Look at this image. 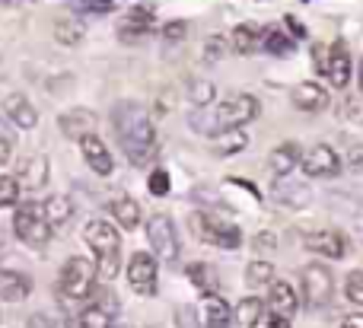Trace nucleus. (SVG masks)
I'll use <instances>...</instances> for the list:
<instances>
[{"label": "nucleus", "mask_w": 363, "mask_h": 328, "mask_svg": "<svg viewBox=\"0 0 363 328\" xmlns=\"http://www.w3.org/2000/svg\"><path fill=\"white\" fill-rule=\"evenodd\" d=\"M262 312H264V303L258 297H245L242 303L236 306V319H239V325H242V328L255 325V319L262 316Z\"/></svg>", "instance_id": "obj_32"}, {"label": "nucleus", "mask_w": 363, "mask_h": 328, "mask_svg": "<svg viewBox=\"0 0 363 328\" xmlns=\"http://www.w3.org/2000/svg\"><path fill=\"white\" fill-rule=\"evenodd\" d=\"M13 230H16L19 242L29 249H45L51 242V223L48 217H45V204H23V208H16V214H13Z\"/></svg>", "instance_id": "obj_3"}, {"label": "nucleus", "mask_w": 363, "mask_h": 328, "mask_svg": "<svg viewBox=\"0 0 363 328\" xmlns=\"http://www.w3.org/2000/svg\"><path fill=\"white\" fill-rule=\"evenodd\" d=\"M341 328H363V312H354V316H347Z\"/></svg>", "instance_id": "obj_50"}, {"label": "nucleus", "mask_w": 363, "mask_h": 328, "mask_svg": "<svg viewBox=\"0 0 363 328\" xmlns=\"http://www.w3.org/2000/svg\"><path fill=\"white\" fill-rule=\"evenodd\" d=\"M274 201L284 204V208H306L309 201H313V188H309L306 182H294V179H281V182L274 185Z\"/></svg>", "instance_id": "obj_19"}, {"label": "nucleus", "mask_w": 363, "mask_h": 328, "mask_svg": "<svg viewBox=\"0 0 363 328\" xmlns=\"http://www.w3.org/2000/svg\"><path fill=\"white\" fill-rule=\"evenodd\" d=\"M172 319H176V328H201V316H198V310H194V306H188V303L176 306Z\"/></svg>", "instance_id": "obj_37"}, {"label": "nucleus", "mask_w": 363, "mask_h": 328, "mask_svg": "<svg viewBox=\"0 0 363 328\" xmlns=\"http://www.w3.org/2000/svg\"><path fill=\"white\" fill-rule=\"evenodd\" d=\"M233 325V310L223 297H204V328H230Z\"/></svg>", "instance_id": "obj_25"}, {"label": "nucleus", "mask_w": 363, "mask_h": 328, "mask_svg": "<svg viewBox=\"0 0 363 328\" xmlns=\"http://www.w3.org/2000/svg\"><path fill=\"white\" fill-rule=\"evenodd\" d=\"M83 239H86V246L93 249V255H96V271H99V278L112 281L115 274L121 271V239H118V230H115L108 220L96 217V220L86 223Z\"/></svg>", "instance_id": "obj_2"}, {"label": "nucleus", "mask_w": 363, "mask_h": 328, "mask_svg": "<svg viewBox=\"0 0 363 328\" xmlns=\"http://www.w3.org/2000/svg\"><path fill=\"white\" fill-rule=\"evenodd\" d=\"M57 125H61V131L67 134L70 140H83L86 134H93L96 128V115L89 112V108H70V112H64L61 118H57Z\"/></svg>", "instance_id": "obj_21"}, {"label": "nucleus", "mask_w": 363, "mask_h": 328, "mask_svg": "<svg viewBox=\"0 0 363 328\" xmlns=\"http://www.w3.org/2000/svg\"><path fill=\"white\" fill-rule=\"evenodd\" d=\"M313 64H315V70H319V74H325V70H328V48H325V45H315V48H313Z\"/></svg>", "instance_id": "obj_43"}, {"label": "nucleus", "mask_w": 363, "mask_h": 328, "mask_svg": "<svg viewBox=\"0 0 363 328\" xmlns=\"http://www.w3.org/2000/svg\"><path fill=\"white\" fill-rule=\"evenodd\" d=\"M153 23H157L153 6H131V10L125 13V19L118 23V38L121 42H138V38L150 35Z\"/></svg>", "instance_id": "obj_12"}, {"label": "nucleus", "mask_w": 363, "mask_h": 328, "mask_svg": "<svg viewBox=\"0 0 363 328\" xmlns=\"http://www.w3.org/2000/svg\"><path fill=\"white\" fill-rule=\"evenodd\" d=\"M115 316H118V300L102 287L99 300L77 316V328H115Z\"/></svg>", "instance_id": "obj_11"}, {"label": "nucleus", "mask_w": 363, "mask_h": 328, "mask_svg": "<svg viewBox=\"0 0 363 328\" xmlns=\"http://www.w3.org/2000/svg\"><path fill=\"white\" fill-rule=\"evenodd\" d=\"M48 176H51V166H48V157H29L19 163V188L23 191H38L48 185Z\"/></svg>", "instance_id": "obj_18"}, {"label": "nucleus", "mask_w": 363, "mask_h": 328, "mask_svg": "<svg viewBox=\"0 0 363 328\" xmlns=\"http://www.w3.org/2000/svg\"><path fill=\"white\" fill-rule=\"evenodd\" d=\"M96 278H99V271H96V261L74 255V259L64 261L61 278H57L61 297H67V300H86L89 293H96Z\"/></svg>", "instance_id": "obj_4"}, {"label": "nucleus", "mask_w": 363, "mask_h": 328, "mask_svg": "<svg viewBox=\"0 0 363 328\" xmlns=\"http://www.w3.org/2000/svg\"><path fill=\"white\" fill-rule=\"evenodd\" d=\"M351 67H354V61H351V51H347V45L341 42H332L328 45V70H325V77H328V83L332 86H347V80H351Z\"/></svg>", "instance_id": "obj_14"}, {"label": "nucleus", "mask_w": 363, "mask_h": 328, "mask_svg": "<svg viewBox=\"0 0 363 328\" xmlns=\"http://www.w3.org/2000/svg\"><path fill=\"white\" fill-rule=\"evenodd\" d=\"M32 293V281L29 274L23 271H0V300H6V303H23L26 297Z\"/></svg>", "instance_id": "obj_22"}, {"label": "nucleus", "mask_w": 363, "mask_h": 328, "mask_svg": "<svg viewBox=\"0 0 363 328\" xmlns=\"http://www.w3.org/2000/svg\"><path fill=\"white\" fill-rule=\"evenodd\" d=\"M357 80H360V93H363V61L357 64Z\"/></svg>", "instance_id": "obj_52"}, {"label": "nucleus", "mask_w": 363, "mask_h": 328, "mask_svg": "<svg viewBox=\"0 0 363 328\" xmlns=\"http://www.w3.org/2000/svg\"><path fill=\"white\" fill-rule=\"evenodd\" d=\"M55 38L61 45H77L83 38V26L74 23V19H57L55 23Z\"/></svg>", "instance_id": "obj_35"}, {"label": "nucleus", "mask_w": 363, "mask_h": 328, "mask_svg": "<svg viewBox=\"0 0 363 328\" xmlns=\"http://www.w3.org/2000/svg\"><path fill=\"white\" fill-rule=\"evenodd\" d=\"M252 328H290V319H284V316H274L271 310H264L262 316L255 319V325Z\"/></svg>", "instance_id": "obj_40"}, {"label": "nucleus", "mask_w": 363, "mask_h": 328, "mask_svg": "<svg viewBox=\"0 0 363 328\" xmlns=\"http://www.w3.org/2000/svg\"><path fill=\"white\" fill-rule=\"evenodd\" d=\"M300 159H303V153H300V144H294V140H284L281 147H274L271 150V157H268V169L274 172L277 179H287L290 172L300 166Z\"/></svg>", "instance_id": "obj_20"}, {"label": "nucleus", "mask_w": 363, "mask_h": 328, "mask_svg": "<svg viewBox=\"0 0 363 328\" xmlns=\"http://www.w3.org/2000/svg\"><path fill=\"white\" fill-rule=\"evenodd\" d=\"M191 230L201 242H207V246H217V249H239L242 246V230H239L236 223L217 217V214H204V210H201V214H191Z\"/></svg>", "instance_id": "obj_5"}, {"label": "nucleus", "mask_w": 363, "mask_h": 328, "mask_svg": "<svg viewBox=\"0 0 363 328\" xmlns=\"http://www.w3.org/2000/svg\"><path fill=\"white\" fill-rule=\"evenodd\" d=\"M4 249H6V233H4V227H0V255H4Z\"/></svg>", "instance_id": "obj_51"}, {"label": "nucleus", "mask_w": 363, "mask_h": 328, "mask_svg": "<svg viewBox=\"0 0 363 328\" xmlns=\"http://www.w3.org/2000/svg\"><path fill=\"white\" fill-rule=\"evenodd\" d=\"M108 214H112L115 220H118V227H125V230H134L140 223L138 201H134V198H128V195L112 198V201H108Z\"/></svg>", "instance_id": "obj_26"}, {"label": "nucleus", "mask_w": 363, "mask_h": 328, "mask_svg": "<svg viewBox=\"0 0 363 328\" xmlns=\"http://www.w3.org/2000/svg\"><path fill=\"white\" fill-rule=\"evenodd\" d=\"M345 293L354 306H363V271H351L345 281Z\"/></svg>", "instance_id": "obj_38"}, {"label": "nucleus", "mask_w": 363, "mask_h": 328, "mask_svg": "<svg viewBox=\"0 0 363 328\" xmlns=\"http://www.w3.org/2000/svg\"><path fill=\"white\" fill-rule=\"evenodd\" d=\"M19 182L13 176H0V208H10V204L19 201Z\"/></svg>", "instance_id": "obj_36"}, {"label": "nucleus", "mask_w": 363, "mask_h": 328, "mask_svg": "<svg viewBox=\"0 0 363 328\" xmlns=\"http://www.w3.org/2000/svg\"><path fill=\"white\" fill-rule=\"evenodd\" d=\"M147 239H150V249L157 259H163V261L179 259V233H176L172 217H166V214L150 217V223H147Z\"/></svg>", "instance_id": "obj_8"}, {"label": "nucleus", "mask_w": 363, "mask_h": 328, "mask_svg": "<svg viewBox=\"0 0 363 328\" xmlns=\"http://www.w3.org/2000/svg\"><path fill=\"white\" fill-rule=\"evenodd\" d=\"M245 144H249V137L242 134V128H239V131H220L217 137H213V147H217V153H223V157L245 150Z\"/></svg>", "instance_id": "obj_30"}, {"label": "nucleus", "mask_w": 363, "mask_h": 328, "mask_svg": "<svg viewBox=\"0 0 363 328\" xmlns=\"http://www.w3.org/2000/svg\"><path fill=\"white\" fill-rule=\"evenodd\" d=\"M262 48L271 51V55H287V51H294V42H290V35H284L281 29H268L262 38Z\"/></svg>", "instance_id": "obj_33"}, {"label": "nucleus", "mask_w": 363, "mask_h": 328, "mask_svg": "<svg viewBox=\"0 0 363 328\" xmlns=\"http://www.w3.org/2000/svg\"><path fill=\"white\" fill-rule=\"evenodd\" d=\"M345 163H347V169L351 172H360L363 176V147H351L347 157H345Z\"/></svg>", "instance_id": "obj_42"}, {"label": "nucleus", "mask_w": 363, "mask_h": 328, "mask_svg": "<svg viewBox=\"0 0 363 328\" xmlns=\"http://www.w3.org/2000/svg\"><path fill=\"white\" fill-rule=\"evenodd\" d=\"M213 96H217V86H213L211 80H194L191 86H188V99H191L198 108L211 106V102H213Z\"/></svg>", "instance_id": "obj_34"}, {"label": "nucleus", "mask_w": 363, "mask_h": 328, "mask_svg": "<svg viewBox=\"0 0 363 328\" xmlns=\"http://www.w3.org/2000/svg\"><path fill=\"white\" fill-rule=\"evenodd\" d=\"M80 150H83V159L89 163V169L99 172V176H112L115 159H112V153H108V147L102 144V137L86 134V137L80 140Z\"/></svg>", "instance_id": "obj_17"}, {"label": "nucleus", "mask_w": 363, "mask_h": 328, "mask_svg": "<svg viewBox=\"0 0 363 328\" xmlns=\"http://www.w3.org/2000/svg\"><path fill=\"white\" fill-rule=\"evenodd\" d=\"M188 281H191L194 287H198L204 297H213L217 293V287H220V281H217V271H213V265H207V261H194V265H188Z\"/></svg>", "instance_id": "obj_27"}, {"label": "nucleus", "mask_w": 363, "mask_h": 328, "mask_svg": "<svg viewBox=\"0 0 363 328\" xmlns=\"http://www.w3.org/2000/svg\"><path fill=\"white\" fill-rule=\"evenodd\" d=\"M341 108L345 112H338V115H345V118H351V121H357V125H363V106L357 99H345L341 102Z\"/></svg>", "instance_id": "obj_41"}, {"label": "nucleus", "mask_w": 363, "mask_h": 328, "mask_svg": "<svg viewBox=\"0 0 363 328\" xmlns=\"http://www.w3.org/2000/svg\"><path fill=\"white\" fill-rule=\"evenodd\" d=\"M70 214H74V204H70L67 195H51L45 201V217H48L51 227H64L70 220Z\"/></svg>", "instance_id": "obj_28"}, {"label": "nucleus", "mask_w": 363, "mask_h": 328, "mask_svg": "<svg viewBox=\"0 0 363 328\" xmlns=\"http://www.w3.org/2000/svg\"><path fill=\"white\" fill-rule=\"evenodd\" d=\"M303 246L315 255H325V259H345L347 255V239L338 230H315V233H306Z\"/></svg>", "instance_id": "obj_13"}, {"label": "nucleus", "mask_w": 363, "mask_h": 328, "mask_svg": "<svg viewBox=\"0 0 363 328\" xmlns=\"http://www.w3.org/2000/svg\"><path fill=\"white\" fill-rule=\"evenodd\" d=\"M26 328H57V322L51 316H45V312H35V316H29Z\"/></svg>", "instance_id": "obj_45"}, {"label": "nucleus", "mask_w": 363, "mask_h": 328, "mask_svg": "<svg viewBox=\"0 0 363 328\" xmlns=\"http://www.w3.org/2000/svg\"><path fill=\"white\" fill-rule=\"evenodd\" d=\"M10 153H13V144H10V134L0 128V163H10Z\"/></svg>", "instance_id": "obj_48"}, {"label": "nucleus", "mask_w": 363, "mask_h": 328, "mask_svg": "<svg viewBox=\"0 0 363 328\" xmlns=\"http://www.w3.org/2000/svg\"><path fill=\"white\" fill-rule=\"evenodd\" d=\"M268 310L274 316H284V319H294L296 310H300V297L296 290L290 287V281H274L268 287Z\"/></svg>", "instance_id": "obj_15"}, {"label": "nucleus", "mask_w": 363, "mask_h": 328, "mask_svg": "<svg viewBox=\"0 0 363 328\" xmlns=\"http://www.w3.org/2000/svg\"><path fill=\"white\" fill-rule=\"evenodd\" d=\"M300 169L306 172L309 179H328V176H338L341 169V157L332 150L328 144H315L303 153L300 159Z\"/></svg>", "instance_id": "obj_10"}, {"label": "nucleus", "mask_w": 363, "mask_h": 328, "mask_svg": "<svg viewBox=\"0 0 363 328\" xmlns=\"http://www.w3.org/2000/svg\"><path fill=\"white\" fill-rule=\"evenodd\" d=\"M157 281H160V265L150 252H134L128 261V284L134 293L140 297H153L157 293Z\"/></svg>", "instance_id": "obj_9"}, {"label": "nucleus", "mask_w": 363, "mask_h": 328, "mask_svg": "<svg viewBox=\"0 0 363 328\" xmlns=\"http://www.w3.org/2000/svg\"><path fill=\"white\" fill-rule=\"evenodd\" d=\"M300 281H303V300H306L309 310L328 306V300H332V293H335V278L325 265H315V261L306 265L300 274Z\"/></svg>", "instance_id": "obj_7"}, {"label": "nucleus", "mask_w": 363, "mask_h": 328, "mask_svg": "<svg viewBox=\"0 0 363 328\" xmlns=\"http://www.w3.org/2000/svg\"><path fill=\"white\" fill-rule=\"evenodd\" d=\"M74 4L86 6L89 13H108V10H112V4H108V0H74Z\"/></svg>", "instance_id": "obj_47"}, {"label": "nucleus", "mask_w": 363, "mask_h": 328, "mask_svg": "<svg viewBox=\"0 0 363 328\" xmlns=\"http://www.w3.org/2000/svg\"><path fill=\"white\" fill-rule=\"evenodd\" d=\"M115 328H131V325H115Z\"/></svg>", "instance_id": "obj_53"}, {"label": "nucleus", "mask_w": 363, "mask_h": 328, "mask_svg": "<svg viewBox=\"0 0 363 328\" xmlns=\"http://www.w3.org/2000/svg\"><path fill=\"white\" fill-rule=\"evenodd\" d=\"M112 128L125 157L134 166H150L157 159V131L147 108L134 99H125L112 108Z\"/></svg>", "instance_id": "obj_1"}, {"label": "nucleus", "mask_w": 363, "mask_h": 328, "mask_svg": "<svg viewBox=\"0 0 363 328\" xmlns=\"http://www.w3.org/2000/svg\"><path fill=\"white\" fill-rule=\"evenodd\" d=\"M258 99L249 93H236V96H226L223 102L217 106V125L220 131H239L242 125H249V121L258 118Z\"/></svg>", "instance_id": "obj_6"}, {"label": "nucleus", "mask_w": 363, "mask_h": 328, "mask_svg": "<svg viewBox=\"0 0 363 328\" xmlns=\"http://www.w3.org/2000/svg\"><path fill=\"white\" fill-rule=\"evenodd\" d=\"M220 51H223V42H220V38H211V42H207V61H217Z\"/></svg>", "instance_id": "obj_49"}, {"label": "nucleus", "mask_w": 363, "mask_h": 328, "mask_svg": "<svg viewBox=\"0 0 363 328\" xmlns=\"http://www.w3.org/2000/svg\"><path fill=\"white\" fill-rule=\"evenodd\" d=\"M245 284L249 287H271L274 284V265L264 259L249 261V268H245Z\"/></svg>", "instance_id": "obj_29"}, {"label": "nucleus", "mask_w": 363, "mask_h": 328, "mask_svg": "<svg viewBox=\"0 0 363 328\" xmlns=\"http://www.w3.org/2000/svg\"><path fill=\"white\" fill-rule=\"evenodd\" d=\"M4 115L16 128H23V131H29V128L38 125L35 106H32V99H29V96H23V93H10V96H6V99H4Z\"/></svg>", "instance_id": "obj_16"}, {"label": "nucleus", "mask_w": 363, "mask_h": 328, "mask_svg": "<svg viewBox=\"0 0 363 328\" xmlns=\"http://www.w3.org/2000/svg\"><path fill=\"white\" fill-rule=\"evenodd\" d=\"M147 188H150L157 198H163L166 191H169V172H166V169H153V172H150V182H147Z\"/></svg>", "instance_id": "obj_39"}, {"label": "nucleus", "mask_w": 363, "mask_h": 328, "mask_svg": "<svg viewBox=\"0 0 363 328\" xmlns=\"http://www.w3.org/2000/svg\"><path fill=\"white\" fill-rule=\"evenodd\" d=\"M185 29H188L185 23H169V26H166V29H163L166 42H179V38H185Z\"/></svg>", "instance_id": "obj_46"}, {"label": "nucleus", "mask_w": 363, "mask_h": 328, "mask_svg": "<svg viewBox=\"0 0 363 328\" xmlns=\"http://www.w3.org/2000/svg\"><path fill=\"white\" fill-rule=\"evenodd\" d=\"M274 246H277L274 233H258L255 236V249H258V252H274Z\"/></svg>", "instance_id": "obj_44"}, {"label": "nucleus", "mask_w": 363, "mask_h": 328, "mask_svg": "<svg viewBox=\"0 0 363 328\" xmlns=\"http://www.w3.org/2000/svg\"><path fill=\"white\" fill-rule=\"evenodd\" d=\"M262 38H264V32L255 23H242L230 32V48L239 51V55H252V51L262 48Z\"/></svg>", "instance_id": "obj_24"}, {"label": "nucleus", "mask_w": 363, "mask_h": 328, "mask_svg": "<svg viewBox=\"0 0 363 328\" xmlns=\"http://www.w3.org/2000/svg\"><path fill=\"white\" fill-rule=\"evenodd\" d=\"M188 125H191V131L204 134V137H217V134H220L217 115H213V112H204V108H198V112L188 115Z\"/></svg>", "instance_id": "obj_31"}, {"label": "nucleus", "mask_w": 363, "mask_h": 328, "mask_svg": "<svg viewBox=\"0 0 363 328\" xmlns=\"http://www.w3.org/2000/svg\"><path fill=\"white\" fill-rule=\"evenodd\" d=\"M294 106L303 108V112H322V108L328 106L325 86H319V83H313V80L294 86Z\"/></svg>", "instance_id": "obj_23"}]
</instances>
